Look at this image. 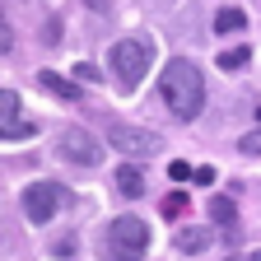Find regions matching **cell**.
Listing matches in <instances>:
<instances>
[{
  "label": "cell",
  "instance_id": "1",
  "mask_svg": "<svg viewBox=\"0 0 261 261\" xmlns=\"http://www.w3.org/2000/svg\"><path fill=\"white\" fill-rule=\"evenodd\" d=\"M159 93H163V103H168V112L177 121H196L201 108H205V80H201V70H196L187 56H177V61L163 65Z\"/></svg>",
  "mask_w": 261,
  "mask_h": 261
},
{
  "label": "cell",
  "instance_id": "2",
  "mask_svg": "<svg viewBox=\"0 0 261 261\" xmlns=\"http://www.w3.org/2000/svg\"><path fill=\"white\" fill-rule=\"evenodd\" d=\"M145 247H149V228H145V219H136V215L112 219L108 233H103V256H108V261H140Z\"/></svg>",
  "mask_w": 261,
  "mask_h": 261
},
{
  "label": "cell",
  "instance_id": "3",
  "mask_svg": "<svg viewBox=\"0 0 261 261\" xmlns=\"http://www.w3.org/2000/svg\"><path fill=\"white\" fill-rule=\"evenodd\" d=\"M149 56H154V47L140 42V38H121V42H112L108 65H112L117 84H121V89H136V84L145 80V70H149Z\"/></svg>",
  "mask_w": 261,
  "mask_h": 261
},
{
  "label": "cell",
  "instance_id": "4",
  "mask_svg": "<svg viewBox=\"0 0 261 261\" xmlns=\"http://www.w3.org/2000/svg\"><path fill=\"white\" fill-rule=\"evenodd\" d=\"M61 205H70V191H65L61 182H33V187H23V215H28V224H51Z\"/></svg>",
  "mask_w": 261,
  "mask_h": 261
},
{
  "label": "cell",
  "instance_id": "5",
  "mask_svg": "<svg viewBox=\"0 0 261 261\" xmlns=\"http://www.w3.org/2000/svg\"><path fill=\"white\" fill-rule=\"evenodd\" d=\"M33 130H38V126L23 117L19 93L14 89H0V140H28Z\"/></svg>",
  "mask_w": 261,
  "mask_h": 261
},
{
  "label": "cell",
  "instance_id": "6",
  "mask_svg": "<svg viewBox=\"0 0 261 261\" xmlns=\"http://www.w3.org/2000/svg\"><path fill=\"white\" fill-rule=\"evenodd\" d=\"M61 159L80 163V168H98V159H103V145H98L89 130L70 126V130H61Z\"/></svg>",
  "mask_w": 261,
  "mask_h": 261
},
{
  "label": "cell",
  "instance_id": "7",
  "mask_svg": "<svg viewBox=\"0 0 261 261\" xmlns=\"http://www.w3.org/2000/svg\"><path fill=\"white\" fill-rule=\"evenodd\" d=\"M108 145L121 149V154H136V159L163 149V140L154 136V130H140V126H112V130H108Z\"/></svg>",
  "mask_w": 261,
  "mask_h": 261
},
{
  "label": "cell",
  "instance_id": "8",
  "mask_svg": "<svg viewBox=\"0 0 261 261\" xmlns=\"http://www.w3.org/2000/svg\"><path fill=\"white\" fill-rule=\"evenodd\" d=\"M38 89H47V93H56V98H80V89H75V80H65V75H56V70H38Z\"/></svg>",
  "mask_w": 261,
  "mask_h": 261
},
{
  "label": "cell",
  "instance_id": "9",
  "mask_svg": "<svg viewBox=\"0 0 261 261\" xmlns=\"http://www.w3.org/2000/svg\"><path fill=\"white\" fill-rule=\"evenodd\" d=\"M205 247H210V228H201V224H191V228L177 233V252L182 256H196V252H205Z\"/></svg>",
  "mask_w": 261,
  "mask_h": 261
},
{
  "label": "cell",
  "instance_id": "10",
  "mask_svg": "<svg viewBox=\"0 0 261 261\" xmlns=\"http://www.w3.org/2000/svg\"><path fill=\"white\" fill-rule=\"evenodd\" d=\"M247 28V14L238 10V5H224L219 14H215V33H219V38H228V33H243Z\"/></svg>",
  "mask_w": 261,
  "mask_h": 261
},
{
  "label": "cell",
  "instance_id": "11",
  "mask_svg": "<svg viewBox=\"0 0 261 261\" xmlns=\"http://www.w3.org/2000/svg\"><path fill=\"white\" fill-rule=\"evenodd\" d=\"M117 191L130 196V201H136V196H145V173L130 168V163H126V168H117Z\"/></svg>",
  "mask_w": 261,
  "mask_h": 261
},
{
  "label": "cell",
  "instance_id": "12",
  "mask_svg": "<svg viewBox=\"0 0 261 261\" xmlns=\"http://www.w3.org/2000/svg\"><path fill=\"white\" fill-rule=\"evenodd\" d=\"M247 56H252L247 47H228V51L219 56V70H243V65H247Z\"/></svg>",
  "mask_w": 261,
  "mask_h": 261
},
{
  "label": "cell",
  "instance_id": "13",
  "mask_svg": "<svg viewBox=\"0 0 261 261\" xmlns=\"http://www.w3.org/2000/svg\"><path fill=\"white\" fill-rule=\"evenodd\" d=\"M187 205H191V201H187L182 191H168V196H163V215H168V219H182Z\"/></svg>",
  "mask_w": 261,
  "mask_h": 261
},
{
  "label": "cell",
  "instance_id": "14",
  "mask_svg": "<svg viewBox=\"0 0 261 261\" xmlns=\"http://www.w3.org/2000/svg\"><path fill=\"white\" fill-rule=\"evenodd\" d=\"M210 219H215V224H233V201H224V196H219V201H210Z\"/></svg>",
  "mask_w": 261,
  "mask_h": 261
},
{
  "label": "cell",
  "instance_id": "15",
  "mask_svg": "<svg viewBox=\"0 0 261 261\" xmlns=\"http://www.w3.org/2000/svg\"><path fill=\"white\" fill-rule=\"evenodd\" d=\"M75 80L93 84V80H103V70H98V65H89V61H80V65H75Z\"/></svg>",
  "mask_w": 261,
  "mask_h": 261
},
{
  "label": "cell",
  "instance_id": "16",
  "mask_svg": "<svg viewBox=\"0 0 261 261\" xmlns=\"http://www.w3.org/2000/svg\"><path fill=\"white\" fill-rule=\"evenodd\" d=\"M191 182H196V187H210V182H215V168H205V163H196V168H191Z\"/></svg>",
  "mask_w": 261,
  "mask_h": 261
},
{
  "label": "cell",
  "instance_id": "17",
  "mask_svg": "<svg viewBox=\"0 0 261 261\" xmlns=\"http://www.w3.org/2000/svg\"><path fill=\"white\" fill-rule=\"evenodd\" d=\"M168 177H177V182H182V177H191V168H187V159H173V163H168Z\"/></svg>",
  "mask_w": 261,
  "mask_h": 261
},
{
  "label": "cell",
  "instance_id": "18",
  "mask_svg": "<svg viewBox=\"0 0 261 261\" xmlns=\"http://www.w3.org/2000/svg\"><path fill=\"white\" fill-rule=\"evenodd\" d=\"M14 47V33H10V23H5V14H0V51H10Z\"/></svg>",
  "mask_w": 261,
  "mask_h": 261
},
{
  "label": "cell",
  "instance_id": "19",
  "mask_svg": "<svg viewBox=\"0 0 261 261\" xmlns=\"http://www.w3.org/2000/svg\"><path fill=\"white\" fill-rule=\"evenodd\" d=\"M238 149H243V154H261V136H243Z\"/></svg>",
  "mask_w": 261,
  "mask_h": 261
},
{
  "label": "cell",
  "instance_id": "20",
  "mask_svg": "<svg viewBox=\"0 0 261 261\" xmlns=\"http://www.w3.org/2000/svg\"><path fill=\"white\" fill-rule=\"evenodd\" d=\"M228 261H261V252H238V256H228Z\"/></svg>",
  "mask_w": 261,
  "mask_h": 261
},
{
  "label": "cell",
  "instance_id": "21",
  "mask_svg": "<svg viewBox=\"0 0 261 261\" xmlns=\"http://www.w3.org/2000/svg\"><path fill=\"white\" fill-rule=\"evenodd\" d=\"M256 121H261V108H256Z\"/></svg>",
  "mask_w": 261,
  "mask_h": 261
}]
</instances>
